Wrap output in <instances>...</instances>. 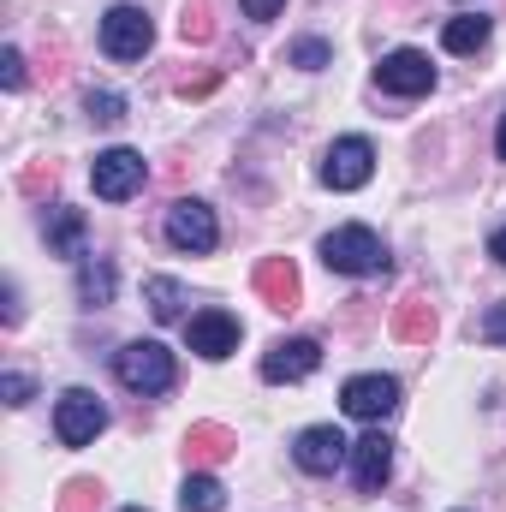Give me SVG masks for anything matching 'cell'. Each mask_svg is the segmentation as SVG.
I'll use <instances>...</instances> for the list:
<instances>
[{"label": "cell", "instance_id": "obj_1", "mask_svg": "<svg viewBox=\"0 0 506 512\" xmlns=\"http://www.w3.org/2000/svg\"><path fill=\"white\" fill-rule=\"evenodd\" d=\"M322 262H328L334 274L364 280V274H381V268H387V245H381L370 227H334V233L322 239Z\"/></svg>", "mask_w": 506, "mask_h": 512}, {"label": "cell", "instance_id": "obj_2", "mask_svg": "<svg viewBox=\"0 0 506 512\" xmlns=\"http://www.w3.org/2000/svg\"><path fill=\"white\" fill-rule=\"evenodd\" d=\"M114 370H120V382H126L131 393H143V399H149V393H167L173 376H179V370H173V352L155 346V340H131L126 352L114 358Z\"/></svg>", "mask_w": 506, "mask_h": 512}, {"label": "cell", "instance_id": "obj_3", "mask_svg": "<svg viewBox=\"0 0 506 512\" xmlns=\"http://www.w3.org/2000/svg\"><path fill=\"white\" fill-rule=\"evenodd\" d=\"M102 429H108V405H102L90 387L60 393V405H54V435H60L66 447H90Z\"/></svg>", "mask_w": 506, "mask_h": 512}, {"label": "cell", "instance_id": "obj_4", "mask_svg": "<svg viewBox=\"0 0 506 512\" xmlns=\"http://www.w3.org/2000/svg\"><path fill=\"white\" fill-rule=\"evenodd\" d=\"M149 42H155V24H149L143 6H114L102 18V54L108 60H143Z\"/></svg>", "mask_w": 506, "mask_h": 512}, {"label": "cell", "instance_id": "obj_5", "mask_svg": "<svg viewBox=\"0 0 506 512\" xmlns=\"http://www.w3.org/2000/svg\"><path fill=\"white\" fill-rule=\"evenodd\" d=\"M90 185H96V197H108V203H126L143 191V155L137 149H102L96 161H90Z\"/></svg>", "mask_w": 506, "mask_h": 512}, {"label": "cell", "instance_id": "obj_6", "mask_svg": "<svg viewBox=\"0 0 506 512\" xmlns=\"http://www.w3.org/2000/svg\"><path fill=\"white\" fill-rule=\"evenodd\" d=\"M292 459H298V471H310V477H334V471L352 459V441H346L334 423H316V429H304V435H298Z\"/></svg>", "mask_w": 506, "mask_h": 512}, {"label": "cell", "instance_id": "obj_7", "mask_svg": "<svg viewBox=\"0 0 506 512\" xmlns=\"http://www.w3.org/2000/svg\"><path fill=\"white\" fill-rule=\"evenodd\" d=\"M215 239H221V227H215V209H209V203H191V197H185V203L167 209V245L203 256V251H215Z\"/></svg>", "mask_w": 506, "mask_h": 512}, {"label": "cell", "instance_id": "obj_8", "mask_svg": "<svg viewBox=\"0 0 506 512\" xmlns=\"http://www.w3.org/2000/svg\"><path fill=\"white\" fill-rule=\"evenodd\" d=\"M376 84L387 96H429V90H435V66H429V54H417V48H393L376 66Z\"/></svg>", "mask_w": 506, "mask_h": 512}, {"label": "cell", "instance_id": "obj_9", "mask_svg": "<svg viewBox=\"0 0 506 512\" xmlns=\"http://www.w3.org/2000/svg\"><path fill=\"white\" fill-rule=\"evenodd\" d=\"M370 173H376V149L364 137H340L322 161V185H334V191H358V185H370Z\"/></svg>", "mask_w": 506, "mask_h": 512}, {"label": "cell", "instance_id": "obj_10", "mask_svg": "<svg viewBox=\"0 0 506 512\" xmlns=\"http://www.w3.org/2000/svg\"><path fill=\"white\" fill-rule=\"evenodd\" d=\"M340 405H346L352 417H364V423H381V417L399 405V382H393V376H352V382L340 387Z\"/></svg>", "mask_w": 506, "mask_h": 512}, {"label": "cell", "instance_id": "obj_11", "mask_svg": "<svg viewBox=\"0 0 506 512\" xmlns=\"http://www.w3.org/2000/svg\"><path fill=\"white\" fill-rule=\"evenodd\" d=\"M185 340H191L197 358H227V352H239V322L227 310H197L185 322Z\"/></svg>", "mask_w": 506, "mask_h": 512}, {"label": "cell", "instance_id": "obj_12", "mask_svg": "<svg viewBox=\"0 0 506 512\" xmlns=\"http://www.w3.org/2000/svg\"><path fill=\"white\" fill-rule=\"evenodd\" d=\"M316 364H322L316 340H280L262 358V382H304V376H316Z\"/></svg>", "mask_w": 506, "mask_h": 512}, {"label": "cell", "instance_id": "obj_13", "mask_svg": "<svg viewBox=\"0 0 506 512\" xmlns=\"http://www.w3.org/2000/svg\"><path fill=\"white\" fill-rule=\"evenodd\" d=\"M387 471H393V441L381 429H370L364 441H352V477H358L364 495H376L381 483H387Z\"/></svg>", "mask_w": 506, "mask_h": 512}, {"label": "cell", "instance_id": "obj_14", "mask_svg": "<svg viewBox=\"0 0 506 512\" xmlns=\"http://www.w3.org/2000/svg\"><path fill=\"white\" fill-rule=\"evenodd\" d=\"M256 292H262V304L268 310H298V268L286 262V256H262L256 262Z\"/></svg>", "mask_w": 506, "mask_h": 512}, {"label": "cell", "instance_id": "obj_15", "mask_svg": "<svg viewBox=\"0 0 506 512\" xmlns=\"http://www.w3.org/2000/svg\"><path fill=\"white\" fill-rule=\"evenodd\" d=\"M48 251L84 256V215L78 209H48Z\"/></svg>", "mask_w": 506, "mask_h": 512}, {"label": "cell", "instance_id": "obj_16", "mask_svg": "<svg viewBox=\"0 0 506 512\" xmlns=\"http://www.w3.org/2000/svg\"><path fill=\"white\" fill-rule=\"evenodd\" d=\"M239 441L221 429V423H191V435H185V453L197 459V465H215V459H227Z\"/></svg>", "mask_w": 506, "mask_h": 512}, {"label": "cell", "instance_id": "obj_17", "mask_svg": "<svg viewBox=\"0 0 506 512\" xmlns=\"http://www.w3.org/2000/svg\"><path fill=\"white\" fill-rule=\"evenodd\" d=\"M441 42H447V54H477V48L489 42V18H477V12H465V18H447Z\"/></svg>", "mask_w": 506, "mask_h": 512}, {"label": "cell", "instance_id": "obj_18", "mask_svg": "<svg viewBox=\"0 0 506 512\" xmlns=\"http://www.w3.org/2000/svg\"><path fill=\"white\" fill-rule=\"evenodd\" d=\"M393 334L411 340V346H423V340L435 334V310H429V298H405L399 316H393Z\"/></svg>", "mask_w": 506, "mask_h": 512}, {"label": "cell", "instance_id": "obj_19", "mask_svg": "<svg viewBox=\"0 0 506 512\" xmlns=\"http://www.w3.org/2000/svg\"><path fill=\"white\" fill-rule=\"evenodd\" d=\"M143 298H149V316H155V322H179L185 286H179V280H167V274H155V280H143Z\"/></svg>", "mask_w": 506, "mask_h": 512}, {"label": "cell", "instance_id": "obj_20", "mask_svg": "<svg viewBox=\"0 0 506 512\" xmlns=\"http://www.w3.org/2000/svg\"><path fill=\"white\" fill-rule=\"evenodd\" d=\"M179 507H185V512H221V507H227V489H221L215 477H185Z\"/></svg>", "mask_w": 506, "mask_h": 512}, {"label": "cell", "instance_id": "obj_21", "mask_svg": "<svg viewBox=\"0 0 506 512\" xmlns=\"http://www.w3.org/2000/svg\"><path fill=\"white\" fill-rule=\"evenodd\" d=\"M78 298L84 304H108L114 298V268L108 262H84L78 268Z\"/></svg>", "mask_w": 506, "mask_h": 512}, {"label": "cell", "instance_id": "obj_22", "mask_svg": "<svg viewBox=\"0 0 506 512\" xmlns=\"http://www.w3.org/2000/svg\"><path fill=\"white\" fill-rule=\"evenodd\" d=\"M96 507H102V489H96L90 477L66 483V495H60V512H96Z\"/></svg>", "mask_w": 506, "mask_h": 512}, {"label": "cell", "instance_id": "obj_23", "mask_svg": "<svg viewBox=\"0 0 506 512\" xmlns=\"http://www.w3.org/2000/svg\"><path fill=\"white\" fill-rule=\"evenodd\" d=\"M179 36H185V42H209V36H215V24H209V6H203V0H197V6H185Z\"/></svg>", "mask_w": 506, "mask_h": 512}, {"label": "cell", "instance_id": "obj_24", "mask_svg": "<svg viewBox=\"0 0 506 512\" xmlns=\"http://www.w3.org/2000/svg\"><path fill=\"white\" fill-rule=\"evenodd\" d=\"M292 66H304V72H316V66H328V42H316V36H304V42H292V54H286Z\"/></svg>", "mask_w": 506, "mask_h": 512}, {"label": "cell", "instance_id": "obj_25", "mask_svg": "<svg viewBox=\"0 0 506 512\" xmlns=\"http://www.w3.org/2000/svg\"><path fill=\"white\" fill-rule=\"evenodd\" d=\"M126 114V102L114 96V90H102V96H90V120H102V126H114Z\"/></svg>", "mask_w": 506, "mask_h": 512}, {"label": "cell", "instance_id": "obj_26", "mask_svg": "<svg viewBox=\"0 0 506 512\" xmlns=\"http://www.w3.org/2000/svg\"><path fill=\"white\" fill-rule=\"evenodd\" d=\"M0 84H6V90H24V54H18V48L0 54Z\"/></svg>", "mask_w": 506, "mask_h": 512}, {"label": "cell", "instance_id": "obj_27", "mask_svg": "<svg viewBox=\"0 0 506 512\" xmlns=\"http://www.w3.org/2000/svg\"><path fill=\"white\" fill-rule=\"evenodd\" d=\"M477 334H483L489 346H506V304H495V310L483 316V328H477Z\"/></svg>", "mask_w": 506, "mask_h": 512}, {"label": "cell", "instance_id": "obj_28", "mask_svg": "<svg viewBox=\"0 0 506 512\" xmlns=\"http://www.w3.org/2000/svg\"><path fill=\"white\" fill-rule=\"evenodd\" d=\"M0 393H6V405H30V393H36V387H30V376H6Z\"/></svg>", "mask_w": 506, "mask_h": 512}, {"label": "cell", "instance_id": "obj_29", "mask_svg": "<svg viewBox=\"0 0 506 512\" xmlns=\"http://www.w3.org/2000/svg\"><path fill=\"white\" fill-rule=\"evenodd\" d=\"M239 6H245V18H256V24H262V18H274L286 0H239Z\"/></svg>", "mask_w": 506, "mask_h": 512}, {"label": "cell", "instance_id": "obj_30", "mask_svg": "<svg viewBox=\"0 0 506 512\" xmlns=\"http://www.w3.org/2000/svg\"><path fill=\"white\" fill-rule=\"evenodd\" d=\"M489 256H495V262H501V268H506V227H501V233H495V239H489Z\"/></svg>", "mask_w": 506, "mask_h": 512}, {"label": "cell", "instance_id": "obj_31", "mask_svg": "<svg viewBox=\"0 0 506 512\" xmlns=\"http://www.w3.org/2000/svg\"><path fill=\"white\" fill-rule=\"evenodd\" d=\"M495 149H501V161H506V120H501V137H495Z\"/></svg>", "mask_w": 506, "mask_h": 512}, {"label": "cell", "instance_id": "obj_32", "mask_svg": "<svg viewBox=\"0 0 506 512\" xmlns=\"http://www.w3.org/2000/svg\"><path fill=\"white\" fill-rule=\"evenodd\" d=\"M126 512H143V507H126Z\"/></svg>", "mask_w": 506, "mask_h": 512}]
</instances>
